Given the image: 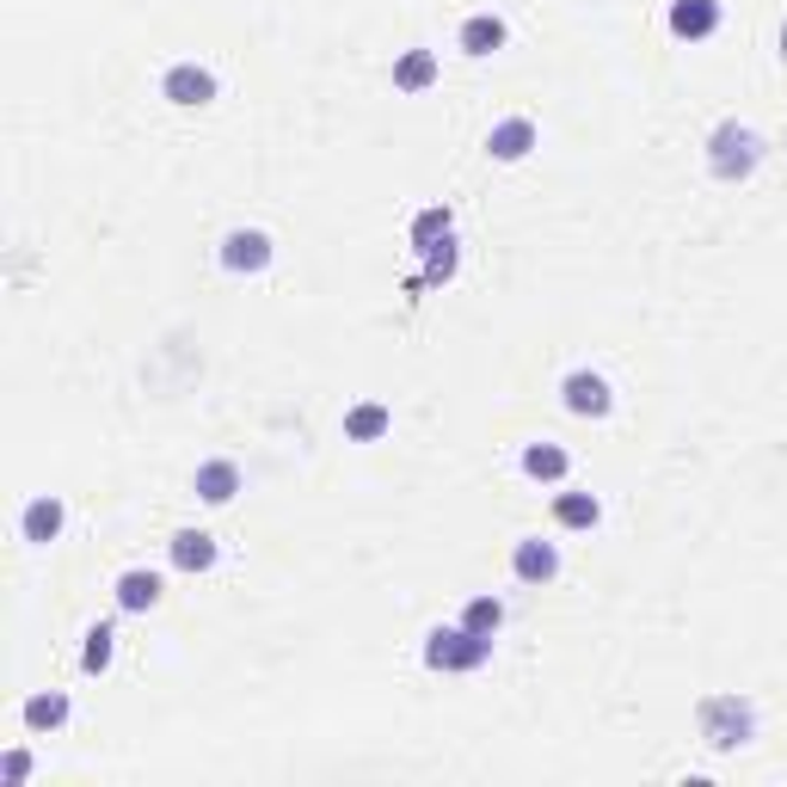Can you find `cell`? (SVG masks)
Instances as JSON below:
<instances>
[{
	"instance_id": "6da1fadb",
	"label": "cell",
	"mask_w": 787,
	"mask_h": 787,
	"mask_svg": "<svg viewBox=\"0 0 787 787\" xmlns=\"http://www.w3.org/2000/svg\"><path fill=\"white\" fill-rule=\"evenodd\" d=\"M763 160V142H757V129L745 124H720L714 136H708V167H714V179H751Z\"/></svg>"
},
{
	"instance_id": "7a4b0ae2",
	"label": "cell",
	"mask_w": 787,
	"mask_h": 787,
	"mask_svg": "<svg viewBox=\"0 0 787 787\" xmlns=\"http://www.w3.org/2000/svg\"><path fill=\"white\" fill-rule=\"evenodd\" d=\"M492 659V640L487 634H474V628H437L425 640V664L430 671H480V664Z\"/></svg>"
},
{
	"instance_id": "3957f363",
	"label": "cell",
	"mask_w": 787,
	"mask_h": 787,
	"mask_svg": "<svg viewBox=\"0 0 787 787\" xmlns=\"http://www.w3.org/2000/svg\"><path fill=\"white\" fill-rule=\"evenodd\" d=\"M751 726H757V714H751V702H738V695H708V702H702V738L714 751L745 745Z\"/></svg>"
},
{
	"instance_id": "277c9868",
	"label": "cell",
	"mask_w": 787,
	"mask_h": 787,
	"mask_svg": "<svg viewBox=\"0 0 787 787\" xmlns=\"http://www.w3.org/2000/svg\"><path fill=\"white\" fill-rule=\"evenodd\" d=\"M560 394H566V413H578V418H603L616 406V394H609V382L597 370H573L560 382Z\"/></svg>"
},
{
	"instance_id": "5b68a950",
	"label": "cell",
	"mask_w": 787,
	"mask_h": 787,
	"mask_svg": "<svg viewBox=\"0 0 787 787\" xmlns=\"http://www.w3.org/2000/svg\"><path fill=\"white\" fill-rule=\"evenodd\" d=\"M160 93H167L172 105H210L215 99V74L198 68V62H179V68H167Z\"/></svg>"
},
{
	"instance_id": "8992f818",
	"label": "cell",
	"mask_w": 787,
	"mask_h": 787,
	"mask_svg": "<svg viewBox=\"0 0 787 787\" xmlns=\"http://www.w3.org/2000/svg\"><path fill=\"white\" fill-rule=\"evenodd\" d=\"M222 265H228V272H265V265H272V234L234 228L228 241H222Z\"/></svg>"
},
{
	"instance_id": "52a82bcc",
	"label": "cell",
	"mask_w": 787,
	"mask_h": 787,
	"mask_svg": "<svg viewBox=\"0 0 787 787\" xmlns=\"http://www.w3.org/2000/svg\"><path fill=\"white\" fill-rule=\"evenodd\" d=\"M511 573L523 578V585H547V578L560 573V554H554V542H517V554H511Z\"/></svg>"
},
{
	"instance_id": "ba28073f",
	"label": "cell",
	"mask_w": 787,
	"mask_h": 787,
	"mask_svg": "<svg viewBox=\"0 0 787 787\" xmlns=\"http://www.w3.org/2000/svg\"><path fill=\"white\" fill-rule=\"evenodd\" d=\"M172 566H179V573H210L215 566V535L210 530H179L172 535Z\"/></svg>"
},
{
	"instance_id": "9c48e42d",
	"label": "cell",
	"mask_w": 787,
	"mask_h": 787,
	"mask_svg": "<svg viewBox=\"0 0 787 787\" xmlns=\"http://www.w3.org/2000/svg\"><path fill=\"white\" fill-rule=\"evenodd\" d=\"M530 148H535V124H530V117H504V124L487 136V155L492 160H523Z\"/></svg>"
},
{
	"instance_id": "30bf717a",
	"label": "cell",
	"mask_w": 787,
	"mask_h": 787,
	"mask_svg": "<svg viewBox=\"0 0 787 787\" xmlns=\"http://www.w3.org/2000/svg\"><path fill=\"white\" fill-rule=\"evenodd\" d=\"M62 499H50V492H43V499H31L25 504V517H19V530H25V542H56L62 535Z\"/></svg>"
},
{
	"instance_id": "8fae6325",
	"label": "cell",
	"mask_w": 787,
	"mask_h": 787,
	"mask_svg": "<svg viewBox=\"0 0 787 787\" xmlns=\"http://www.w3.org/2000/svg\"><path fill=\"white\" fill-rule=\"evenodd\" d=\"M720 25V0H677L671 7V31L677 38H708Z\"/></svg>"
},
{
	"instance_id": "7c38bea8",
	"label": "cell",
	"mask_w": 787,
	"mask_h": 787,
	"mask_svg": "<svg viewBox=\"0 0 787 787\" xmlns=\"http://www.w3.org/2000/svg\"><path fill=\"white\" fill-rule=\"evenodd\" d=\"M241 492V468L234 461H203L198 468V499L203 504H228Z\"/></svg>"
},
{
	"instance_id": "4fadbf2b",
	"label": "cell",
	"mask_w": 787,
	"mask_h": 787,
	"mask_svg": "<svg viewBox=\"0 0 787 787\" xmlns=\"http://www.w3.org/2000/svg\"><path fill=\"white\" fill-rule=\"evenodd\" d=\"M461 50H468V56H492V50H504V19L474 13L468 25H461Z\"/></svg>"
},
{
	"instance_id": "5bb4252c",
	"label": "cell",
	"mask_w": 787,
	"mask_h": 787,
	"mask_svg": "<svg viewBox=\"0 0 787 787\" xmlns=\"http://www.w3.org/2000/svg\"><path fill=\"white\" fill-rule=\"evenodd\" d=\"M430 81H437V56H430V50H406V56L394 62V86H401V93H425Z\"/></svg>"
},
{
	"instance_id": "9a60e30c",
	"label": "cell",
	"mask_w": 787,
	"mask_h": 787,
	"mask_svg": "<svg viewBox=\"0 0 787 787\" xmlns=\"http://www.w3.org/2000/svg\"><path fill=\"white\" fill-rule=\"evenodd\" d=\"M387 425H394V413H387V406H375V401H363V406H351V413H344V437H358V444H375Z\"/></svg>"
},
{
	"instance_id": "2e32d148",
	"label": "cell",
	"mask_w": 787,
	"mask_h": 787,
	"mask_svg": "<svg viewBox=\"0 0 787 787\" xmlns=\"http://www.w3.org/2000/svg\"><path fill=\"white\" fill-rule=\"evenodd\" d=\"M19 720H25L31 732H56L62 720H68V695H31V702L19 708Z\"/></svg>"
},
{
	"instance_id": "e0dca14e",
	"label": "cell",
	"mask_w": 787,
	"mask_h": 787,
	"mask_svg": "<svg viewBox=\"0 0 787 787\" xmlns=\"http://www.w3.org/2000/svg\"><path fill=\"white\" fill-rule=\"evenodd\" d=\"M117 603H124V609H155V603H160V578L142 573V566L124 573V578H117Z\"/></svg>"
},
{
	"instance_id": "ac0fdd59",
	"label": "cell",
	"mask_w": 787,
	"mask_h": 787,
	"mask_svg": "<svg viewBox=\"0 0 787 787\" xmlns=\"http://www.w3.org/2000/svg\"><path fill=\"white\" fill-rule=\"evenodd\" d=\"M523 474H530V480H566V449L560 444H530L523 449Z\"/></svg>"
},
{
	"instance_id": "d6986e66",
	"label": "cell",
	"mask_w": 787,
	"mask_h": 787,
	"mask_svg": "<svg viewBox=\"0 0 787 787\" xmlns=\"http://www.w3.org/2000/svg\"><path fill=\"white\" fill-rule=\"evenodd\" d=\"M554 517H560V530H591V523H597V499H591V492H560Z\"/></svg>"
},
{
	"instance_id": "ffe728a7",
	"label": "cell",
	"mask_w": 787,
	"mask_h": 787,
	"mask_svg": "<svg viewBox=\"0 0 787 787\" xmlns=\"http://www.w3.org/2000/svg\"><path fill=\"white\" fill-rule=\"evenodd\" d=\"M111 640H117V634H111V621H99V628H86V646H81V671H93V677H99L105 664H111Z\"/></svg>"
},
{
	"instance_id": "44dd1931",
	"label": "cell",
	"mask_w": 787,
	"mask_h": 787,
	"mask_svg": "<svg viewBox=\"0 0 787 787\" xmlns=\"http://www.w3.org/2000/svg\"><path fill=\"white\" fill-rule=\"evenodd\" d=\"M499 621H504V603L499 597H474L468 609H461V628H474V634H499Z\"/></svg>"
},
{
	"instance_id": "7402d4cb",
	"label": "cell",
	"mask_w": 787,
	"mask_h": 787,
	"mask_svg": "<svg viewBox=\"0 0 787 787\" xmlns=\"http://www.w3.org/2000/svg\"><path fill=\"white\" fill-rule=\"evenodd\" d=\"M449 277H456V241H437V246H425V289L430 284H449Z\"/></svg>"
},
{
	"instance_id": "603a6c76",
	"label": "cell",
	"mask_w": 787,
	"mask_h": 787,
	"mask_svg": "<svg viewBox=\"0 0 787 787\" xmlns=\"http://www.w3.org/2000/svg\"><path fill=\"white\" fill-rule=\"evenodd\" d=\"M449 234V210H418V222H413V246L425 253V246H437Z\"/></svg>"
},
{
	"instance_id": "cb8c5ba5",
	"label": "cell",
	"mask_w": 787,
	"mask_h": 787,
	"mask_svg": "<svg viewBox=\"0 0 787 787\" xmlns=\"http://www.w3.org/2000/svg\"><path fill=\"white\" fill-rule=\"evenodd\" d=\"M7 775H13V781H19V775H31V757H25V751H13V757H7Z\"/></svg>"
},
{
	"instance_id": "d4e9b609",
	"label": "cell",
	"mask_w": 787,
	"mask_h": 787,
	"mask_svg": "<svg viewBox=\"0 0 787 787\" xmlns=\"http://www.w3.org/2000/svg\"><path fill=\"white\" fill-rule=\"evenodd\" d=\"M781 56H787V25H781Z\"/></svg>"
}]
</instances>
